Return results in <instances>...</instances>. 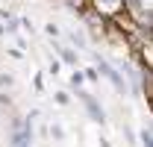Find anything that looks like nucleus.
Instances as JSON below:
<instances>
[{
    "label": "nucleus",
    "instance_id": "nucleus-2",
    "mask_svg": "<svg viewBox=\"0 0 153 147\" xmlns=\"http://www.w3.org/2000/svg\"><path fill=\"white\" fill-rule=\"evenodd\" d=\"M79 94H82V91H79ZM82 100H85V109H88V115H91V121H94V124H103L106 115H103V109H100V103H97L94 97H88V94H82Z\"/></svg>",
    "mask_w": 153,
    "mask_h": 147
},
{
    "label": "nucleus",
    "instance_id": "nucleus-1",
    "mask_svg": "<svg viewBox=\"0 0 153 147\" xmlns=\"http://www.w3.org/2000/svg\"><path fill=\"white\" fill-rule=\"evenodd\" d=\"M91 3V9H94L100 18H106V21H112L121 15V9H124V3L121 0H88Z\"/></svg>",
    "mask_w": 153,
    "mask_h": 147
},
{
    "label": "nucleus",
    "instance_id": "nucleus-8",
    "mask_svg": "<svg viewBox=\"0 0 153 147\" xmlns=\"http://www.w3.org/2000/svg\"><path fill=\"white\" fill-rule=\"evenodd\" d=\"M82 79H85L82 74H74V76H71V82H74V88H79V85H82Z\"/></svg>",
    "mask_w": 153,
    "mask_h": 147
},
{
    "label": "nucleus",
    "instance_id": "nucleus-11",
    "mask_svg": "<svg viewBox=\"0 0 153 147\" xmlns=\"http://www.w3.org/2000/svg\"><path fill=\"white\" fill-rule=\"evenodd\" d=\"M0 85H12V76H6V74H0Z\"/></svg>",
    "mask_w": 153,
    "mask_h": 147
},
{
    "label": "nucleus",
    "instance_id": "nucleus-6",
    "mask_svg": "<svg viewBox=\"0 0 153 147\" xmlns=\"http://www.w3.org/2000/svg\"><path fill=\"white\" fill-rule=\"evenodd\" d=\"M141 141H144V147H153V138H150V129H144V132H141Z\"/></svg>",
    "mask_w": 153,
    "mask_h": 147
},
{
    "label": "nucleus",
    "instance_id": "nucleus-5",
    "mask_svg": "<svg viewBox=\"0 0 153 147\" xmlns=\"http://www.w3.org/2000/svg\"><path fill=\"white\" fill-rule=\"evenodd\" d=\"M68 3H71L74 9H79V12H82V9H88V0H68Z\"/></svg>",
    "mask_w": 153,
    "mask_h": 147
},
{
    "label": "nucleus",
    "instance_id": "nucleus-10",
    "mask_svg": "<svg viewBox=\"0 0 153 147\" xmlns=\"http://www.w3.org/2000/svg\"><path fill=\"white\" fill-rule=\"evenodd\" d=\"M50 132H53V138H62V135H65V132H62V127H59V124H53V129H50Z\"/></svg>",
    "mask_w": 153,
    "mask_h": 147
},
{
    "label": "nucleus",
    "instance_id": "nucleus-4",
    "mask_svg": "<svg viewBox=\"0 0 153 147\" xmlns=\"http://www.w3.org/2000/svg\"><path fill=\"white\" fill-rule=\"evenodd\" d=\"M56 50H59V56H62V62H68V65H76V62H79L74 50H68V47H62V44H56Z\"/></svg>",
    "mask_w": 153,
    "mask_h": 147
},
{
    "label": "nucleus",
    "instance_id": "nucleus-7",
    "mask_svg": "<svg viewBox=\"0 0 153 147\" xmlns=\"http://www.w3.org/2000/svg\"><path fill=\"white\" fill-rule=\"evenodd\" d=\"M71 38H74V44H76V47H85V44H88V41H85V38L79 36V33H74V36H71Z\"/></svg>",
    "mask_w": 153,
    "mask_h": 147
},
{
    "label": "nucleus",
    "instance_id": "nucleus-3",
    "mask_svg": "<svg viewBox=\"0 0 153 147\" xmlns=\"http://www.w3.org/2000/svg\"><path fill=\"white\" fill-rule=\"evenodd\" d=\"M106 76H109V82L115 85V91H118V94H124V91H127V79L121 76V71H115V68H109V74H106Z\"/></svg>",
    "mask_w": 153,
    "mask_h": 147
},
{
    "label": "nucleus",
    "instance_id": "nucleus-9",
    "mask_svg": "<svg viewBox=\"0 0 153 147\" xmlns=\"http://www.w3.org/2000/svg\"><path fill=\"white\" fill-rule=\"evenodd\" d=\"M56 103H59V106H65V103H68V94L59 91V94H56Z\"/></svg>",
    "mask_w": 153,
    "mask_h": 147
}]
</instances>
